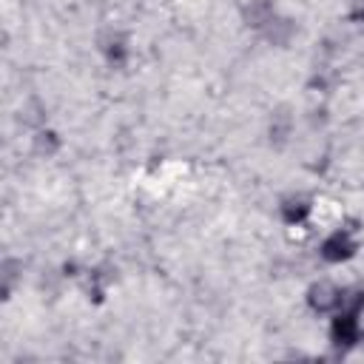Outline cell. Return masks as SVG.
Segmentation results:
<instances>
[{"instance_id": "6da1fadb", "label": "cell", "mask_w": 364, "mask_h": 364, "mask_svg": "<svg viewBox=\"0 0 364 364\" xmlns=\"http://www.w3.org/2000/svg\"><path fill=\"white\" fill-rule=\"evenodd\" d=\"M330 338H333L336 347H353L358 341V313L341 307V313L333 318Z\"/></svg>"}, {"instance_id": "7a4b0ae2", "label": "cell", "mask_w": 364, "mask_h": 364, "mask_svg": "<svg viewBox=\"0 0 364 364\" xmlns=\"http://www.w3.org/2000/svg\"><path fill=\"white\" fill-rule=\"evenodd\" d=\"M353 253H355V242L347 230L330 233L321 245V259H327V262H347Z\"/></svg>"}, {"instance_id": "3957f363", "label": "cell", "mask_w": 364, "mask_h": 364, "mask_svg": "<svg viewBox=\"0 0 364 364\" xmlns=\"http://www.w3.org/2000/svg\"><path fill=\"white\" fill-rule=\"evenodd\" d=\"M307 301H310V307L316 310V313H327V310H336V307H341V290H336L333 284H313L310 290H307Z\"/></svg>"}, {"instance_id": "277c9868", "label": "cell", "mask_w": 364, "mask_h": 364, "mask_svg": "<svg viewBox=\"0 0 364 364\" xmlns=\"http://www.w3.org/2000/svg\"><path fill=\"white\" fill-rule=\"evenodd\" d=\"M245 17H247V26H253V28H262V31H264V28L273 23L276 9H273L267 0H256V3H250V6H247Z\"/></svg>"}, {"instance_id": "5b68a950", "label": "cell", "mask_w": 364, "mask_h": 364, "mask_svg": "<svg viewBox=\"0 0 364 364\" xmlns=\"http://www.w3.org/2000/svg\"><path fill=\"white\" fill-rule=\"evenodd\" d=\"M307 213H310V202H304V199H287V202L282 205V216H284L287 225H299V222H304Z\"/></svg>"}, {"instance_id": "8992f818", "label": "cell", "mask_w": 364, "mask_h": 364, "mask_svg": "<svg viewBox=\"0 0 364 364\" xmlns=\"http://www.w3.org/2000/svg\"><path fill=\"white\" fill-rule=\"evenodd\" d=\"M108 54H111V57H117V60H122V54H125V51H122V43H111Z\"/></svg>"}, {"instance_id": "52a82bcc", "label": "cell", "mask_w": 364, "mask_h": 364, "mask_svg": "<svg viewBox=\"0 0 364 364\" xmlns=\"http://www.w3.org/2000/svg\"><path fill=\"white\" fill-rule=\"evenodd\" d=\"M358 17L364 20V0H358Z\"/></svg>"}]
</instances>
